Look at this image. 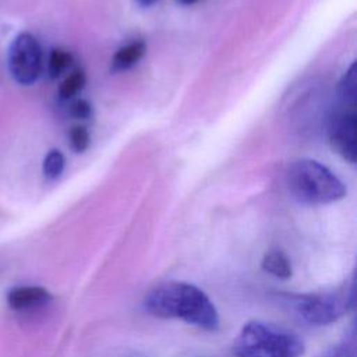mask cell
Listing matches in <instances>:
<instances>
[{"label":"cell","instance_id":"cell-1","mask_svg":"<svg viewBox=\"0 0 357 357\" xmlns=\"http://www.w3.org/2000/svg\"><path fill=\"white\" fill-rule=\"evenodd\" d=\"M144 307L155 317L181 319L209 332L216 331L220 322L208 294L185 282H172L151 290L144 300Z\"/></svg>","mask_w":357,"mask_h":357},{"label":"cell","instance_id":"cell-2","mask_svg":"<svg viewBox=\"0 0 357 357\" xmlns=\"http://www.w3.org/2000/svg\"><path fill=\"white\" fill-rule=\"evenodd\" d=\"M286 181L291 195L301 204H332L346 195L343 181L331 169L314 159L293 162L287 169Z\"/></svg>","mask_w":357,"mask_h":357},{"label":"cell","instance_id":"cell-3","mask_svg":"<svg viewBox=\"0 0 357 357\" xmlns=\"http://www.w3.org/2000/svg\"><path fill=\"white\" fill-rule=\"evenodd\" d=\"M233 353L236 357H303L305 346L296 333L250 321L237 333Z\"/></svg>","mask_w":357,"mask_h":357},{"label":"cell","instance_id":"cell-4","mask_svg":"<svg viewBox=\"0 0 357 357\" xmlns=\"http://www.w3.org/2000/svg\"><path fill=\"white\" fill-rule=\"evenodd\" d=\"M356 305V276L351 275L335 290L298 296L296 310L311 325L322 326L340 319Z\"/></svg>","mask_w":357,"mask_h":357},{"label":"cell","instance_id":"cell-5","mask_svg":"<svg viewBox=\"0 0 357 357\" xmlns=\"http://www.w3.org/2000/svg\"><path fill=\"white\" fill-rule=\"evenodd\" d=\"M8 68L15 82L32 85L42 73V49L38 39L22 32L17 35L8 47Z\"/></svg>","mask_w":357,"mask_h":357},{"label":"cell","instance_id":"cell-6","mask_svg":"<svg viewBox=\"0 0 357 357\" xmlns=\"http://www.w3.org/2000/svg\"><path fill=\"white\" fill-rule=\"evenodd\" d=\"M337 109L331 117L328 135L332 148L347 162L354 163L357 156V116L356 106H344Z\"/></svg>","mask_w":357,"mask_h":357},{"label":"cell","instance_id":"cell-7","mask_svg":"<svg viewBox=\"0 0 357 357\" xmlns=\"http://www.w3.org/2000/svg\"><path fill=\"white\" fill-rule=\"evenodd\" d=\"M52 294L40 286H20L7 293V304L15 311L33 310L49 304Z\"/></svg>","mask_w":357,"mask_h":357},{"label":"cell","instance_id":"cell-8","mask_svg":"<svg viewBox=\"0 0 357 357\" xmlns=\"http://www.w3.org/2000/svg\"><path fill=\"white\" fill-rule=\"evenodd\" d=\"M146 45L142 40H132L120 47L112 59L113 71H126L134 67L144 56Z\"/></svg>","mask_w":357,"mask_h":357},{"label":"cell","instance_id":"cell-9","mask_svg":"<svg viewBox=\"0 0 357 357\" xmlns=\"http://www.w3.org/2000/svg\"><path fill=\"white\" fill-rule=\"evenodd\" d=\"M262 269L278 279H290L293 275L291 264L284 252L280 250H271L262 258Z\"/></svg>","mask_w":357,"mask_h":357},{"label":"cell","instance_id":"cell-10","mask_svg":"<svg viewBox=\"0 0 357 357\" xmlns=\"http://www.w3.org/2000/svg\"><path fill=\"white\" fill-rule=\"evenodd\" d=\"M317 357H357V340L354 325H351L350 331L340 342L328 347Z\"/></svg>","mask_w":357,"mask_h":357},{"label":"cell","instance_id":"cell-11","mask_svg":"<svg viewBox=\"0 0 357 357\" xmlns=\"http://www.w3.org/2000/svg\"><path fill=\"white\" fill-rule=\"evenodd\" d=\"M339 98L344 106H356L357 99V70L356 63L344 73L339 82Z\"/></svg>","mask_w":357,"mask_h":357},{"label":"cell","instance_id":"cell-12","mask_svg":"<svg viewBox=\"0 0 357 357\" xmlns=\"http://www.w3.org/2000/svg\"><path fill=\"white\" fill-rule=\"evenodd\" d=\"M73 64V56L70 52L64 49H53L49 56L47 61V71L50 78H57L60 77L66 70H68Z\"/></svg>","mask_w":357,"mask_h":357},{"label":"cell","instance_id":"cell-13","mask_svg":"<svg viewBox=\"0 0 357 357\" xmlns=\"http://www.w3.org/2000/svg\"><path fill=\"white\" fill-rule=\"evenodd\" d=\"M85 73L82 70H74L70 75H67L59 86V96L63 100L73 99L85 85Z\"/></svg>","mask_w":357,"mask_h":357},{"label":"cell","instance_id":"cell-14","mask_svg":"<svg viewBox=\"0 0 357 357\" xmlns=\"http://www.w3.org/2000/svg\"><path fill=\"white\" fill-rule=\"evenodd\" d=\"M66 166L64 155L59 149H52L47 152V155L43 159V174L49 180L57 178Z\"/></svg>","mask_w":357,"mask_h":357},{"label":"cell","instance_id":"cell-15","mask_svg":"<svg viewBox=\"0 0 357 357\" xmlns=\"http://www.w3.org/2000/svg\"><path fill=\"white\" fill-rule=\"evenodd\" d=\"M68 138H70L71 148L78 153L86 151V148L89 146V139H91L89 132L84 126H74L70 130Z\"/></svg>","mask_w":357,"mask_h":357},{"label":"cell","instance_id":"cell-16","mask_svg":"<svg viewBox=\"0 0 357 357\" xmlns=\"http://www.w3.org/2000/svg\"><path fill=\"white\" fill-rule=\"evenodd\" d=\"M68 112L73 117L85 120L92 116V106L85 99H74L68 106Z\"/></svg>","mask_w":357,"mask_h":357},{"label":"cell","instance_id":"cell-17","mask_svg":"<svg viewBox=\"0 0 357 357\" xmlns=\"http://www.w3.org/2000/svg\"><path fill=\"white\" fill-rule=\"evenodd\" d=\"M158 0H137V3L141 6V7H149L152 6L153 3H156Z\"/></svg>","mask_w":357,"mask_h":357},{"label":"cell","instance_id":"cell-18","mask_svg":"<svg viewBox=\"0 0 357 357\" xmlns=\"http://www.w3.org/2000/svg\"><path fill=\"white\" fill-rule=\"evenodd\" d=\"M178 3H181V4H185V6H188V4H194V3H197L198 0H177Z\"/></svg>","mask_w":357,"mask_h":357}]
</instances>
